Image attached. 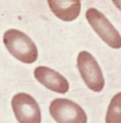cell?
I'll return each instance as SVG.
<instances>
[{"instance_id": "1", "label": "cell", "mask_w": 121, "mask_h": 123, "mask_svg": "<svg viewBox=\"0 0 121 123\" xmlns=\"http://www.w3.org/2000/svg\"><path fill=\"white\" fill-rule=\"evenodd\" d=\"M4 45L9 54L23 63H33L38 59V49L26 33L19 29H7L4 33Z\"/></svg>"}, {"instance_id": "2", "label": "cell", "mask_w": 121, "mask_h": 123, "mask_svg": "<svg viewBox=\"0 0 121 123\" xmlns=\"http://www.w3.org/2000/svg\"><path fill=\"white\" fill-rule=\"evenodd\" d=\"M77 69L84 82L91 90L99 93L105 85L104 76L101 68L94 56L88 51H80L77 55Z\"/></svg>"}, {"instance_id": "3", "label": "cell", "mask_w": 121, "mask_h": 123, "mask_svg": "<svg viewBox=\"0 0 121 123\" xmlns=\"http://www.w3.org/2000/svg\"><path fill=\"white\" fill-rule=\"evenodd\" d=\"M86 18L93 28V31L100 37V39L113 49L121 48V36L113 23L97 9H88L86 12Z\"/></svg>"}, {"instance_id": "4", "label": "cell", "mask_w": 121, "mask_h": 123, "mask_svg": "<svg viewBox=\"0 0 121 123\" xmlns=\"http://www.w3.org/2000/svg\"><path fill=\"white\" fill-rule=\"evenodd\" d=\"M49 113L56 123H87L84 110L68 99H54L49 105Z\"/></svg>"}, {"instance_id": "5", "label": "cell", "mask_w": 121, "mask_h": 123, "mask_svg": "<svg viewBox=\"0 0 121 123\" xmlns=\"http://www.w3.org/2000/svg\"><path fill=\"white\" fill-rule=\"evenodd\" d=\"M12 111L19 123H40L42 113L38 102L27 93H19L11 100Z\"/></svg>"}, {"instance_id": "6", "label": "cell", "mask_w": 121, "mask_h": 123, "mask_svg": "<svg viewBox=\"0 0 121 123\" xmlns=\"http://www.w3.org/2000/svg\"><path fill=\"white\" fill-rule=\"evenodd\" d=\"M34 78L47 89L59 94H65L70 89V84L67 79L59 72L47 66H38L34 68Z\"/></svg>"}, {"instance_id": "7", "label": "cell", "mask_w": 121, "mask_h": 123, "mask_svg": "<svg viewBox=\"0 0 121 123\" xmlns=\"http://www.w3.org/2000/svg\"><path fill=\"white\" fill-rule=\"evenodd\" d=\"M48 5L53 13L64 22H71L76 20L81 12V1L78 0H49Z\"/></svg>"}, {"instance_id": "8", "label": "cell", "mask_w": 121, "mask_h": 123, "mask_svg": "<svg viewBox=\"0 0 121 123\" xmlns=\"http://www.w3.org/2000/svg\"><path fill=\"white\" fill-rule=\"evenodd\" d=\"M105 123H121V92L115 94L109 104Z\"/></svg>"}, {"instance_id": "9", "label": "cell", "mask_w": 121, "mask_h": 123, "mask_svg": "<svg viewBox=\"0 0 121 123\" xmlns=\"http://www.w3.org/2000/svg\"><path fill=\"white\" fill-rule=\"evenodd\" d=\"M113 3H114V5H115V6H116V7H117V9L121 11V0H114Z\"/></svg>"}]
</instances>
